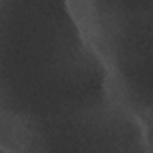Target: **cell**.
<instances>
[{
  "label": "cell",
  "mask_w": 153,
  "mask_h": 153,
  "mask_svg": "<svg viewBox=\"0 0 153 153\" xmlns=\"http://www.w3.org/2000/svg\"><path fill=\"white\" fill-rule=\"evenodd\" d=\"M5 153H152L67 1L0 0Z\"/></svg>",
  "instance_id": "obj_1"
},
{
  "label": "cell",
  "mask_w": 153,
  "mask_h": 153,
  "mask_svg": "<svg viewBox=\"0 0 153 153\" xmlns=\"http://www.w3.org/2000/svg\"><path fill=\"white\" fill-rule=\"evenodd\" d=\"M67 2L129 109L152 128L153 0Z\"/></svg>",
  "instance_id": "obj_2"
},
{
  "label": "cell",
  "mask_w": 153,
  "mask_h": 153,
  "mask_svg": "<svg viewBox=\"0 0 153 153\" xmlns=\"http://www.w3.org/2000/svg\"><path fill=\"white\" fill-rule=\"evenodd\" d=\"M0 153H5V152L2 151V148H1V147H0Z\"/></svg>",
  "instance_id": "obj_3"
}]
</instances>
